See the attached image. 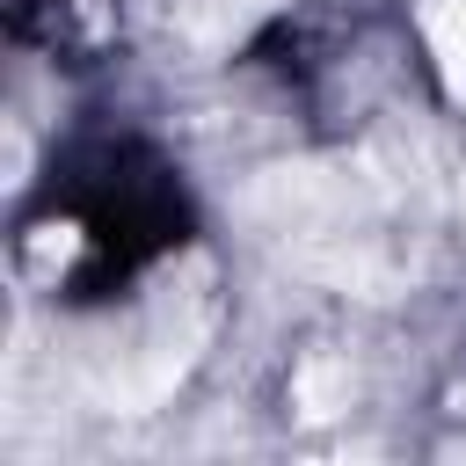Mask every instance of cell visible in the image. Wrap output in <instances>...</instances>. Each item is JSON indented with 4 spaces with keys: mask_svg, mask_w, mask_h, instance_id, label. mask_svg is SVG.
I'll list each match as a JSON object with an SVG mask.
<instances>
[{
    "mask_svg": "<svg viewBox=\"0 0 466 466\" xmlns=\"http://www.w3.org/2000/svg\"><path fill=\"white\" fill-rule=\"evenodd\" d=\"M430 36H437V58H444L451 95H466V0H444L437 22H430Z\"/></svg>",
    "mask_w": 466,
    "mask_h": 466,
    "instance_id": "cell-1",
    "label": "cell"
}]
</instances>
